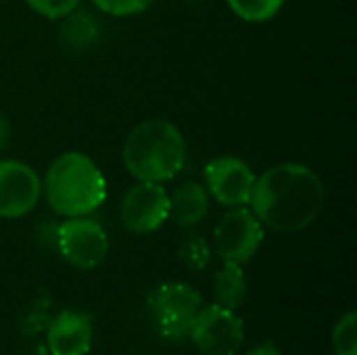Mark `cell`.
I'll return each mask as SVG.
<instances>
[{
	"mask_svg": "<svg viewBox=\"0 0 357 355\" xmlns=\"http://www.w3.org/2000/svg\"><path fill=\"white\" fill-rule=\"evenodd\" d=\"M324 201V184L312 167L280 163L255 178L249 205L264 226L291 234L314 224Z\"/></svg>",
	"mask_w": 357,
	"mask_h": 355,
	"instance_id": "1",
	"label": "cell"
},
{
	"mask_svg": "<svg viewBox=\"0 0 357 355\" xmlns=\"http://www.w3.org/2000/svg\"><path fill=\"white\" fill-rule=\"evenodd\" d=\"M48 207L63 218H82L96 211L107 199V180L98 165L84 153L59 155L42 182Z\"/></svg>",
	"mask_w": 357,
	"mask_h": 355,
	"instance_id": "2",
	"label": "cell"
},
{
	"mask_svg": "<svg viewBox=\"0 0 357 355\" xmlns=\"http://www.w3.org/2000/svg\"><path fill=\"white\" fill-rule=\"evenodd\" d=\"M186 161V140L167 119L138 123L123 144V165L138 182H167Z\"/></svg>",
	"mask_w": 357,
	"mask_h": 355,
	"instance_id": "3",
	"label": "cell"
},
{
	"mask_svg": "<svg viewBox=\"0 0 357 355\" xmlns=\"http://www.w3.org/2000/svg\"><path fill=\"white\" fill-rule=\"evenodd\" d=\"M149 308L157 333L167 341H182L201 310V295L190 285L165 282L151 293Z\"/></svg>",
	"mask_w": 357,
	"mask_h": 355,
	"instance_id": "4",
	"label": "cell"
},
{
	"mask_svg": "<svg viewBox=\"0 0 357 355\" xmlns=\"http://www.w3.org/2000/svg\"><path fill=\"white\" fill-rule=\"evenodd\" d=\"M188 337L203 355H236L245 343V324L234 310L218 303L201 305Z\"/></svg>",
	"mask_w": 357,
	"mask_h": 355,
	"instance_id": "5",
	"label": "cell"
},
{
	"mask_svg": "<svg viewBox=\"0 0 357 355\" xmlns=\"http://www.w3.org/2000/svg\"><path fill=\"white\" fill-rule=\"evenodd\" d=\"M56 249L67 264L77 270L98 268L109 253V239L100 224L94 220L67 218L56 226Z\"/></svg>",
	"mask_w": 357,
	"mask_h": 355,
	"instance_id": "6",
	"label": "cell"
},
{
	"mask_svg": "<svg viewBox=\"0 0 357 355\" xmlns=\"http://www.w3.org/2000/svg\"><path fill=\"white\" fill-rule=\"evenodd\" d=\"M264 243V224L253 211L245 207H232L213 230L215 253L226 264H247L259 251Z\"/></svg>",
	"mask_w": 357,
	"mask_h": 355,
	"instance_id": "7",
	"label": "cell"
},
{
	"mask_svg": "<svg viewBox=\"0 0 357 355\" xmlns=\"http://www.w3.org/2000/svg\"><path fill=\"white\" fill-rule=\"evenodd\" d=\"M169 220V195L159 182L134 184L121 201V222L134 234H151Z\"/></svg>",
	"mask_w": 357,
	"mask_h": 355,
	"instance_id": "8",
	"label": "cell"
},
{
	"mask_svg": "<svg viewBox=\"0 0 357 355\" xmlns=\"http://www.w3.org/2000/svg\"><path fill=\"white\" fill-rule=\"evenodd\" d=\"M42 197V182L36 169L23 161H0V218L17 220L36 209Z\"/></svg>",
	"mask_w": 357,
	"mask_h": 355,
	"instance_id": "9",
	"label": "cell"
},
{
	"mask_svg": "<svg viewBox=\"0 0 357 355\" xmlns=\"http://www.w3.org/2000/svg\"><path fill=\"white\" fill-rule=\"evenodd\" d=\"M207 192L224 207L249 205L255 174L247 161L238 157H215L205 165Z\"/></svg>",
	"mask_w": 357,
	"mask_h": 355,
	"instance_id": "10",
	"label": "cell"
},
{
	"mask_svg": "<svg viewBox=\"0 0 357 355\" xmlns=\"http://www.w3.org/2000/svg\"><path fill=\"white\" fill-rule=\"evenodd\" d=\"M50 355H86L92 347V320L84 312L65 310L52 318L46 333Z\"/></svg>",
	"mask_w": 357,
	"mask_h": 355,
	"instance_id": "11",
	"label": "cell"
},
{
	"mask_svg": "<svg viewBox=\"0 0 357 355\" xmlns=\"http://www.w3.org/2000/svg\"><path fill=\"white\" fill-rule=\"evenodd\" d=\"M209 213V192L197 182H186L169 195V218L182 226L192 228Z\"/></svg>",
	"mask_w": 357,
	"mask_h": 355,
	"instance_id": "12",
	"label": "cell"
},
{
	"mask_svg": "<svg viewBox=\"0 0 357 355\" xmlns=\"http://www.w3.org/2000/svg\"><path fill=\"white\" fill-rule=\"evenodd\" d=\"M63 19L65 21L61 25V42L69 50L86 52V50L94 48V44L98 42V36H100V27L92 15L84 13V10H71Z\"/></svg>",
	"mask_w": 357,
	"mask_h": 355,
	"instance_id": "13",
	"label": "cell"
},
{
	"mask_svg": "<svg viewBox=\"0 0 357 355\" xmlns=\"http://www.w3.org/2000/svg\"><path fill=\"white\" fill-rule=\"evenodd\" d=\"M213 293L218 305L236 312L247 299V276L243 272V266L224 262L222 270L215 274Z\"/></svg>",
	"mask_w": 357,
	"mask_h": 355,
	"instance_id": "14",
	"label": "cell"
},
{
	"mask_svg": "<svg viewBox=\"0 0 357 355\" xmlns=\"http://www.w3.org/2000/svg\"><path fill=\"white\" fill-rule=\"evenodd\" d=\"M236 17L249 23H264L278 15L284 0H228Z\"/></svg>",
	"mask_w": 357,
	"mask_h": 355,
	"instance_id": "15",
	"label": "cell"
},
{
	"mask_svg": "<svg viewBox=\"0 0 357 355\" xmlns=\"http://www.w3.org/2000/svg\"><path fill=\"white\" fill-rule=\"evenodd\" d=\"M180 259L184 262L186 268L199 272V270H205L207 264L211 262V249L207 245V241L199 234H188L182 245H180Z\"/></svg>",
	"mask_w": 357,
	"mask_h": 355,
	"instance_id": "16",
	"label": "cell"
},
{
	"mask_svg": "<svg viewBox=\"0 0 357 355\" xmlns=\"http://www.w3.org/2000/svg\"><path fill=\"white\" fill-rule=\"evenodd\" d=\"M335 355H357V314L347 312L333 331Z\"/></svg>",
	"mask_w": 357,
	"mask_h": 355,
	"instance_id": "17",
	"label": "cell"
},
{
	"mask_svg": "<svg viewBox=\"0 0 357 355\" xmlns=\"http://www.w3.org/2000/svg\"><path fill=\"white\" fill-rule=\"evenodd\" d=\"M102 13L113 17H130L146 10L155 0H92Z\"/></svg>",
	"mask_w": 357,
	"mask_h": 355,
	"instance_id": "18",
	"label": "cell"
},
{
	"mask_svg": "<svg viewBox=\"0 0 357 355\" xmlns=\"http://www.w3.org/2000/svg\"><path fill=\"white\" fill-rule=\"evenodd\" d=\"M31 10L46 19H63L71 10H75L79 0H25Z\"/></svg>",
	"mask_w": 357,
	"mask_h": 355,
	"instance_id": "19",
	"label": "cell"
},
{
	"mask_svg": "<svg viewBox=\"0 0 357 355\" xmlns=\"http://www.w3.org/2000/svg\"><path fill=\"white\" fill-rule=\"evenodd\" d=\"M10 136H13V128H10V121L4 117V115H0V153L8 146V142H10Z\"/></svg>",
	"mask_w": 357,
	"mask_h": 355,
	"instance_id": "20",
	"label": "cell"
},
{
	"mask_svg": "<svg viewBox=\"0 0 357 355\" xmlns=\"http://www.w3.org/2000/svg\"><path fill=\"white\" fill-rule=\"evenodd\" d=\"M247 355H282V354H280V349H278L274 343H261V345L253 347V349H251Z\"/></svg>",
	"mask_w": 357,
	"mask_h": 355,
	"instance_id": "21",
	"label": "cell"
}]
</instances>
